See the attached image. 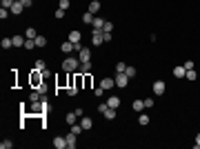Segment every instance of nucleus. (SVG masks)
Listing matches in <instances>:
<instances>
[{
	"instance_id": "obj_1",
	"label": "nucleus",
	"mask_w": 200,
	"mask_h": 149,
	"mask_svg": "<svg viewBox=\"0 0 200 149\" xmlns=\"http://www.w3.org/2000/svg\"><path fill=\"white\" fill-rule=\"evenodd\" d=\"M78 67H80V60L73 58V56H69V58L62 60V71H67V73H76Z\"/></svg>"
},
{
	"instance_id": "obj_2",
	"label": "nucleus",
	"mask_w": 200,
	"mask_h": 149,
	"mask_svg": "<svg viewBox=\"0 0 200 149\" xmlns=\"http://www.w3.org/2000/svg\"><path fill=\"white\" fill-rule=\"evenodd\" d=\"M113 80H116V87H120V89H124V87L129 85V76L124 71H116V78Z\"/></svg>"
},
{
	"instance_id": "obj_3",
	"label": "nucleus",
	"mask_w": 200,
	"mask_h": 149,
	"mask_svg": "<svg viewBox=\"0 0 200 149\" xmlns=\"http://www.w3.org/2000/svg\"><path fill=\"white\" fill-rule=\"evenodd\" d=\"M91 42H93V47H98V45H103V42H105V38H103V29H93V31H91Z\"/></svg>"
},
{
	"instance_id": "obj_4",
	"label": "nucleus",
	"mask_w": 200,
	"mask_h": 149,
	"mask_svg": "<svg viewBox=\"0 0 200 149\" xmlns=\"http://www.w3.org/2000/svg\"><path fill=\"white\" fill-rule=\"evenodd\" d=\"M78 60H80V62H89V60H91V49H89V47H82L80 51H78Z\"/></svg>"
},
{
	"instance_id": "obj_5",
	"label": "nucleus",
	"mask_w": 200,
	"mask_h": 149,
	"mask_svg": "<svg viewBox=\"0 0 200 149\" xmlns=\"http://www.w3.org/2000/svg\"><path fill=\"white\" fill-rule=\"evenodd\" d=\"M60 49H62V54H73V51H76V47H73L71 40H65V42L60 45Z\"/></svg>"
},
{
	"instance_id": "obj_6",
	"label": "nucleus",
	"mask_w": 200,
	"mask_h": 149,
	"mask_svg": "<svg viewBox=\"0 0 200 149\" xmlns=\"http://www.w3.org/2000/svg\"><path fill=\"white\" fill-rule=\"evenodd\" d=\"M91 67H93V62L89 60V62H80V67H78V71L76 73H85V76H87V73L91 71Z\"/></svg>"
},
{
	"instance_id": "obj_7",
	"label": "nucleus",
	"mask_w": 200,
	"mask_h": 149,
	"mask_svg": "<svg viewBox=\"0 0 200 149\" xmlns=\"http://www.w3.org/2000/svg\"><path fill=\"white\" fill-rule=\"evenodd\" d=\"M65 138H67V149H76V134L69 131Z\"/></svg>"
},
{
	"instance_id": "obj_8",
	"label": "nucleus",
	"mask_w": 200,
	"mask_h": 149,
	"mask_svg": "<svg viewBox=\"0 0 200 149\" xmlns=\"http://www.w3.org/2000/svg\"><path fill=\"white\" fill-rule=\"evenodd\" d=\"M165 89H167V87H165V82H162V80H156V82H154V93H156V96H162V93H165Z\"/></svg>"
},
{
	"instance_id": "obj_9",
	"label": "nucleus",
	"mask_w": 200,
	"mask_h": 149,
	"mask_svg": "<svg viewBox=\"0 0 200 149\" xmlns=\"http://www.w3.org/2000/svg\"><path fill=\"white\" fill-rule=\"evenodd\" d=\"M22 9H24V5L16 0V3H13V7H11L9 11H11V16H20V13H22Z\"/></svg>"
},
{
	"instance_id": "obj_10",
	"label": "nucleus",
	"mask_w": 200,
	"mask_h": 149,
	"mask_svg": "<svg viewBox=\"0 0 200 149\" xmlns=\"http://www.w3.org/2000/svg\"><path fill=\"white\" fill-rule=\"evenodd\" d=\"M185 73H187L185 65H178V67H173V76H176V78H185Z\"/></svg>"
},
{
	"instance_id": "obj_11",
	"label": "nucleus",
	"mask_w": 200,
	"mask_h": 149,
	"mask_svg": "<svg viewBox=\"0 0 200 149\" xmlns=\"http://www.w3.org/2000/svg\"><path fill=\"white\" fill-rule=\"evenodd\" d=\"M80 125H82V129L87 131V129H91V127H93V120H91V118H87V116H82V118H80Z\"/></svg>"
},
{
	"instance_id": "obj_12",
	"label": "nucleus",
	"mask_w": 200,
	"mask_h": 149,
	"mask_svg": "<svg viewBox=\"0 0 200 149\" xmlns=\"http://www.w3.org/2000/svg\"><path fill=\"white\" fill-rule=\"evenodd\" d=\"M113 85H116L113 78H103V80H100V87H103V89H111Z\"/></svg>"
},
{
	"instance_id": "obj_13",
	"label": "nucleus",
	"mask_w": 200,
	"mask_h": 149,
	"mask_svg": "<svg viewBox=\"0 0 200 149\" xmlns=\"http://www.w3.org/2000/svg\"><path fill=\"white\" fill-rule=\"evenodd\" d=\"M107 105H109V107H113V109H118V107H120V98H118V96H109Z\"/></svg>"
},
{
	"instance_id": "obj_14",
	"label": "nucleus",
	"mask_w": 200,
	"mask_h": 149,
	"mask_svg": "<svg viewBox=\"0 0 200 149\" xmlns=\"http://www.w3.org/2000/svg\"><path fill=\"white\" fill-rule=\"evenodd\" d=\"M87 11H91V13L96 16V13L100 11V3H98V0H91V3H89V9H87Z\"/></svg>"
},
{
	"instance_id": "obj_15",
	"label": "nucleus",
	"mask_w": 200,
	"mask_h": 149,
	"mask_svg": "<svg viewBox=\"0 0 200 149\" xmlns=\"http://www.w3.org/2000/svg\"><path fill=\"white\" fill-rule=\"evenodd\" d=\"M54 147H56V149H65V147H67V138H60V136H58V138L54 140Z\"/></svg>"
},
{
	"instance_id": "obj_16",
	"label": "nucleus",
	"mask_w": 200,
	"mask_h": 149,
	"mask_svg": "<svg viewBox=\"0 0 200 149\" xmlns=\"http://www.w3.org/2000/svg\"><path fill=\"white\" fill-rule=\"evenodd\" d=\"M40 98H42V93H40L38 89H34V91L29 93V103H38V100H40Z\"/></svg>"
},
{
	"instance_id": "obj_17",
	"label": "nucleus",
	"mask_w": 200,
	"mask_h": 149,
	"mask_svg": "<svg viewBox=\"0 0 200 149\" xmlns=\"http://www.w3.org/2000/svg\"><path fill=\"white\" fill-rule=\"evenodd\" d=\"M80 38H82V34H80V31H71V34H69V40H71L73 45L80 42Z\"/></svg>"
},
{
	"instance_id": "obj_18",
	"label": "nucleus",
	"mask_w": 200,
	"mask_h": 149,
	"mask_svg": "<svg viewBox=\"0 0 200 149\" xmlns=\"http://www.w3.org/2000/svg\"><path fill=\"white\" fill-rule=\"evenodd\" d=\"M24 36H13V47H24Z\"/></svg>"
},
{
	"instance_id": "obj_19",
	"label": "nucleus",
	"mask_w": 200,
	"mask_h": 149,
	"mask_svg": "<svg viewBox=\"0 0 200 149\" xmlns=\"http://www.w3.org/2000/svg\"><path fill=\"white\" fill-rule=\"evenodd\" d=\"M131 107H134V111H142V109H145V100H140V98H138V100H134Z\"/></svg>"
},
{
	"instance_id": "obj_20",
	"label": "nucleus",
	"mask_w": 200,
	"mask_h": 149,
	"mask_svg": "<svg viewBox=\"0 0 200 149\" xmlns=\"http://www.w3.org/2000/svg\"><path fill=\"white\" fill-rule=\"evenodd\" d=\"M93 18H96V16H93L91 11H87V13H82V22H87V24H93Z\"/></svg>"
},
{
	"instance_id": "obj_21",
	"label": "nucleus",
	"mask_w": 200,
	"mask_h": 149,
	"mask_svg": "<svg viewBox=\"0 0 200 149\" xmlns=\"http://www.w3.org/2000/svg\"><path fill=\"white\" fill-rule=\"evenodd\" d=\"M24 38H34V40H36V38H38L36 29H34V27H27V31H24Z\"/></svg>"
},
{
	"instance_id": "obj_22",
	"label": "nucleus",
	"mask_w": 200,
	"mask_h": 149,
	"mask_svg": "<svg viewBox=\"0 0 200 149\" xmlns=\"http://www.w3.org/2000/svg\"><path fill=\"white\" fill-rule=\"evenodd\" d=\"M76 118H78V114H76V111H71V114H67L65 120H67V125H73V122H76Z\"/></svg>"
},
{
	"instance_id": "obj_23",
	"label": "nucleus",
	"mask_w": 200,
	"mask_h": 149,
	"mask_svg": "<svg viewBox=\"0 0 200 149\" xmlns=\"http://www.w3.org/2000/svg\"><path fill=\"white\" fill-rule=\"evenodd\" d=\"M0 45H3V49H11V47H13V38H3V42H0Z\"/></svg>"
},
{
	"instance_id": "obj_24",
	"label": "nucleus",
	"mask_w": 200,
	"mask_h": 149,
	"mask_svg": "<svg viewBox=\"0 0 200 149\" xmlns=\"http://www.w3.org/2000/svg\"><path fill=\"white\" fill-rule=\"evenodd\" d=\"M103 116H105L107 120H113V118H116V109H113V107H109V109H107V111H105Z\"/></svg>"
},
{
	"instance_id": "obj_25",
	"label": "nucleus",
	"mask_w": 200,
	"mask_h": 149,
	"mask_svg": "<svg viewBox=\"0 0 200 149\" xmlns=\"http://www.w3.org/2000/svg\"><path fill=\"white\" fill-rule=\"evenodd\" d=\"M105 27V20L103 18H93V29H103Z\"/></svg>"
},
{
	"instance_id": "obj_26",
	"label": "nucleus",
	"mask_w": 200,
	"mask_h": 149,
	"mask_svg": "<svg viewBox=\"0 0 200 149\" xmlns=\"http://www.w3.org/2000/svg\"><path fill=\"white\" fill-rule=\"evenodd\" d=\"M71 131L76 134V136H80V134H82L85 129H82V125H76V122H73V125H71Z\"/></svg>"
},
{
	"instance_id": "obj_27",
	"label": "nucleus",
	"mask_w": 200,
	"mask_h": 149,
	"mask_svg": "<svg viewBox=\"0 0 200 149\" xmlns=\"http://www.w3.org/2000/svg\"><path fill=\"white\" fill-rule=\"evenodd\" d=\"M185 78H187V80H196V78H198V73H196L193 69H187V73H185Z\"/></svg>"
},
{
	"instance_id": "obj_28",
	"label": "nucleus",
	"mask_w": 200,
	"mask_h": 149,
	"mask_svg": "<svg viewBox=\"0 0 200 149\" xmlns=\"http://www.w3.org/2000/svg\"><path fill=\"white\" fill-rule=\"evenodd\" d=\"M103 31H107V34H111V31H113V24H111V20H105V27H103Z\"/></svg>"
},
{
	"instance_id": "obj_29",
	"label": "nucleus",
	"mask_w": 200,
	"mask_h": 149,
	"mask_svg": "<svg viewBox=\"0 0 200 149\" xmlns=\"http://www.w3.org/2000/svg\"><path fill=\"white\" fill-rule=\"evenodd\" d=\"M36 47V40L34 38H27V40H24V49H34Z\"/></svg>"
},
{
	"instance_id": "obj_30",
	"label": "nucleus",
	"mask_w": 200,
	"mask_h": 149,
	"mask_svg": "<svg viewBox=\"0 0 200 149\" xmlns=\"http://www.w3.org/2000/svg\"><path fill=\"white\" fill-rule=\"evenodd\" d=\"M45 45H47V38L45 36H38L36 38V47H45Z\"/></svg>"
},
{
	"instance_id": "obj_31",
	"label": "nucleus",
	"mask_w": 200,
	"mask_h": 149,
	"mask_svg": "<svg viewBox=\"0 0 200 149\" xmlns=\"http://www.w3.org/2000/svg\"><path fill=\"white\" fill-rule=\"evenodd\" d=\"M138 122H140V125H149V116H147V114H140Z\"/></svg>"
},
{
	"instance_id": "obj_32",
	"label": "nucleus",
	"mask_w": 200,
	"mask_h": 149,
	"mask_svg": "<svg viewBox=\"0 0 200 149\" xmlns=\"http://www.w3.org/2000/svg\"><path fill=\"white\" fill-rule=\"evenodd\" d=\"M11 147H13L11 140H3V142H0V149H11Z\"/></svg>"
},
{
	"instance_id": "obj_33",
	"label": "nucleus",
	"mask_w": 200,
	"mask_h": 149,
	"mask_svg": "<svg viewBox=\"0 0 200 149\" xmlns=\"http://www.w3.org/2000/svg\"><path fill=\"white\" fill-rule=\"evenodd\" d=\"M34 67H36L38 71H45V60H36V62H34Z\"/></svg>"
},
{
	"instance_id": "obj_34",
	"label": "nucleus",
	"mask_w": 200,
	"mask_h": 149,
	"mask_svg": "<svg viewBox=\"0 0 200 149\" xmlns=\"http://www.w3.org/2000/svg\"><path fill=\"white\" fill-rule=\"evenodd\" d=\"M124 73H127V76H129V78H134V76H136V73H138V71H136V67H127V71H124Z\"/></svg>"
},
{
	"instance_id": "obj_35",
	"label": "nucleus",
	"mask_w": 200,
	"mask_h": 149,
	"mask_svg": "<svg viewBox=\"0 0 200 149\" xmlns=\"http://www.w3.org/2000/svg\"><path fill=\"white\" fill-rule=\"evenodd\" d=\"M58 9H69V0H60V3H58Z\"/></svg>"
},
{
	"instance_id": "obj_36",
	"label": "nucleus",
	"mask_w": 200,
	"mask_h": 149,
	"mask_svg": "<svg viewBox=\"0 0 200 149\" xmlns=\"http://www.w3.org/2000/svg\"><path fill=\"white\" fill-rule=\"evenodd\" d=\"M13 3H16V0H3V7H5V9H11Z\"/></svg>"
},
{
	"instance_id": "obj_37",
	"label": "nucleus",
	"mask_w": 200,
	"mask_h": 149,
	"mask_svg": "<svg viewBox=\"0 0 200 149\" xmlns=\"http://www.w3.org/2000/svg\"><path fill=\"white\" fill-rule=\"evenodd\" d=\"M107 109H109V105H107V103H100V105H98V111H100V114H105Z\"/></svg>"
},
{
	"instance_id": "obj_38",
	"label": "nucleus",
	"mask_w": 200,
	"mask_h": 149,
	"mask_svg": "<svg viewBox=\"0 0 200 149\" xmlns=\"http://www.w3.org/2000/svg\"><path fill=\"white\" fill-rule=\"evenodd\" d=\"M149 107H154V98H145V109H149Z\"/></svg>"
},
{
	"instance_id": "obj_39",
	"label": "nucleus",
	"mask_w": 200,
	"mask_h": 149,
	"mask_svg": "<svg viewBox=\"0 0 200 149\" xmlns=\"http://www.w3.org/2000/svg\"><path fill=\"white\" fill-rule=\"evenodd\" d=\"M116 71H127V65H124V62H118V65H116Z\"/></svg>"
},
{
	"instance_id": "obj_40",
	"label": "nucleus",
	"mask_w": 200,
	"mask_h": 149,
	"mask_svg": "<svg viewBox=\"0 0 200 149\" xmlns=\"http://www.w3.org/2000/svg\"><path fill=\"white\" fill-rule=\"evenodd\" d=\"M56 18H58V20L65 18V9H56Z\"/></svg>"
},
{
	"instance_id": "obj_41",
	"label": "nucleus",
	"mask_w": 200,
	"mask_h": 149,
	"mask_svg": "<svg viewBox=\"0 0 200 149\" xmlns=\"http://www.w3.org/2000/svg\"><path fill=\"white\" fill-rule=\"evenodd\" d=\"M36 89H38V91H40V93H42V96H45V91H47V87H45V82H40V85H38V87H36Z\"/></svg>"
},
{
	"instance_id": "obj_42",
	"label": "nucleus",
	"mask_w": 200,
	"mask_h": 149,
	"mask_svg": "<svg viewBox=\"0 0 200 149\" xmlns=\"http://www.w3.org/2000/svg\"><path fill=\"white\" fill-rule=\"evenodd\" d=\"M22 5H24V9H29L34 5V0H22Z\"/></svg>"
},
{
	"instance_id": "obj_43",
	"label": "nucleus",
	"mask_w": 200,
	"mask_h": 149,
	"mask_svg": "<svg viewBox=\"0 0 200 149\" xmlns=\"http://www.w3.org/2000/svg\"><path fill=\"white\" fill-rule=\"evenodd\" d=\"M103 38H105V42H111V34H107V31H103Z\"/></svg>"
},
{
	"instance_id": "obj_44",
	"label": "nucleus",
	"mask_w": 200,
	"mask_h": 149,
	"mask_svg": "<svg viewBox=\"0 0 200 149\" xmlns=\"http://www.w3.org/2000/svg\"><path fill=\"white\" fill-rule=\"evenodd\" d=\"M93 93H96V96H103V93H105V89H103V87H98V89H93Z\"/></svg>"
},
{
	"instance_id": "obj_45",
	"label": "nucleus",
	"mask_w": 200,
	"mask_h": 149,
	"mask_svg": "<svg viewBox=\"0 0 200 149\" xmlns=\"http://www.w3.org/2000/svg\"><path fill=\"white\" fill-rule=\"evenodd\" d=\"M185 69H193V60H187L185 62Z\"/></svg>"
},
{
	"instance_id": "obj_46",
	"label": "nucleus",
	"mask_w": 200,
	"mask_h": 149,
	"mask_svg": "<svg viewBox=\"0 0 200 149\" xmlns=\"http://www.w3.org/2000/svg\"><path fill=\"white\" fill-rule=\"evenodd\" d=\"M193 147H196V149H200V134L196 136V145H193Z\"/></svg>"
},
{
	"instance_id": "obj_47",
	"label": "nucleus",
	"mask_w": 200,
	"mask_h": 149,
	"mask_svg": "<svg viewBox=\"0 0 200 149\" xmlns=\"http://www.w3.org/2000/svg\"><path fill=\"white\" fill-rule=\"evenodd\" d=\"M18 3H22V0H18Z\"/></svg>"
}]
</instances>
